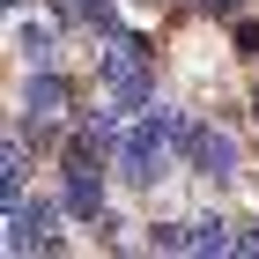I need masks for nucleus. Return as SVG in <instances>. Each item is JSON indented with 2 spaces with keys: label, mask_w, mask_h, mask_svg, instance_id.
Here are the masks:
<instances>
[{
  "label": "nucleus",
  "mask_w": 259,
  "mask_h": 259,
  "mask_svg": "<svg viewBox=\"0 0 259 259\" xmlns=\"http://www.w3.org/2000/svg\"><path fill=\"white\" fill-rule=\"evenodd\" d=\"M15 52H22L30 67H52V37H45V30H30V22L15 30Z\"/></svg>",
  "instance_id": "obj_9"
},
{
  "label": "nucleus",
  "mask_w": 259,
  "mask_h": 259,
  "mask_svg": "<svg viewBox=\"0 0 259 259\" xmlns=\"http://www.w3.org/2000/svg\"><path fill=\"white\" fill-rule=\"evenodd\" d=\"M237 52H244V60H259V22H252V15L237 22Z\"/></svg>",
  "instance_id": "obj_10"
},
{
  "label": "nucleus",
  "mask_w": 259,
  "mask_h": 259,
  "mask_svg": "<svg viewBox=\"0 0 259 259\" xmlns=\"http://www.w3.org/2000/svg\"><path fill=\"white\" fill-rule=\"evenodd\" d=\"M97 74H104V89H111L119 111H148V52H141L134 37H111V45H104Z\"/></svg>",
  "instance_id": "obj_2"
},
{
  "label": "nucleus",
  "mask_w": 259,
  "mask_h": 259,
  "mask_svg": "<svg viewBox=\"0 0 259 259\" xmlns=\"http://www.w3.org/2000/svg\"><path fill=\"white\" fill-rule=\"evenodd\" d=\"M185 134H193V126H185L170 104H148V119L126 126V141H119V178L141 185V193L163 185V178H170V156L185 148Z\"/></svg>",
  "instance_id": "obj_1"
},
{
  "label": "nucleus",
  "mask_w": 259,
  "mask_h": 259,
  "mask_svg": "<svg viewBox=\"0 0 259 259\" xmlns=\"http://www.w3.org/2000/svg\"><path fill=\"white\" fill-rule=\"evenodd\" d=\"M67 207H74L81 222H97L104 215V148L97 141H67Z\"/></svg>",
  "instance_id": "obj_3"
},
{
  "label": "nucleus",
  "mask_w": 259,
  "mask_h": 259,
  "mask_svg": "<svg viewBox=\"0 0 259 259\" xmlns=\"http://www.w3.org/2000/svg\"><path fill=\"white\" fill-rule=\"evenodd\" d=\"M67 104H74V81L52 74V67H30V81H22V111H30V126H60Z\"/></svg>",
  "instance_id": "obj_4"
},
{
  "label": "nucleus",
  "mask_w": 259,
  "mask_h": 259,
  "mask_svg": "<svg viewBox=\"0 0 259 259\" xmlns=\"http://www.w3.org/2000/svg\"><path fill=\"white\" fill-rule=\"evenodd\" d=\"M185 163H193L200 178H237V141L222 134V126H193V134H185Z\"/></svg>",
  "instance_id": "obj_5"
},
{
  "label": "nucleus",
  "mask_w": 259,
  "mask_h": 259,
  "mask_svg": "<svg viewBox=\"0 0 259 259\" xmlns=\"http://www.w3.org/2000/svg\"><path fill=\"white\" fill-rule=\"evenodd\" d=\"M252 111H259V97H252Z\"/></svg>",
  "instance_id": "obj_12"
},
{
  "label": "nucleus",
  "mask_w": 259,
  "mask_h": 259,
  "mask_svg": "<svg viewBox=\"0 0 259 259\" xmlns=\"http://www.w3.org/2000/svg\"><path fill=\"white\" fill-rule=\"evenodd\" d=\"M81 141H97V148H111V156H119V119H111V111H89V119H81Z\"/></svg>",
  "instance_id": "obj_7"
},
{
  "label": "nucleus",
  "mask_w": 259,
  "mask_h": 259,
  "mask_svg": "<svg viewBox=\"0 0 259 259\" xmlns=\"http://www.w3.org/2000/svg\"><path fill=\"white\" fill-rule=\"evenodd\" d=\"M230 244H237V237H230V222H222V215L193 222V252H230Z\"/></svg>",
  "instance_id": "obj_8"
},
{
  "label": "nucleus",
  "mask_w": 259,
  "mask_h": 259,
  "mask_svg": "<svg viewBox=\"0 0 259 259\" xmlns=\"http://www.w3.org/2000/svg\"><path fill=\"white\" fill-rule=\"evenodd\" d=\"M200 8H207V15H237V0H200Z\"/></svg>",
  "instance_id": "obj_11"
},
{
  "label": "nucleus",
  "mask_w": 259,
  "mask_h": 259,
  "mask_svg": "<svg viewBox=\"0 0 259 259\" xmlns=\"http://www.w3.org/2000/svg\"><path fill=\"white\" fill-rule=\"evenodd\" d=\"M52 244V200H15L8 207V252H45Z\"/></svg>",
  "instance_id": "obj_6"
}]
</instances>
